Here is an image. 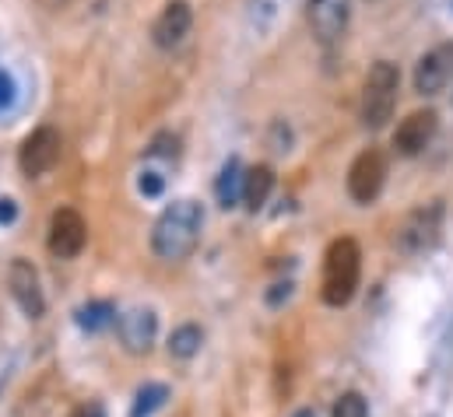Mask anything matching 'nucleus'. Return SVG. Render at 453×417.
Wrapping results in <instances>:
<instances>
[{
  "label": "nucleus",
  "instance_id": "obj_2",
  "mask_svg": "<svg viewBox=\"0 0 453 417\" xmlns=\"http://www.w3.org/2000/svg\"><path fill=\"white\" fill-rule=\"evenodd\" d=\"M362 277V249L355 239H334L327 256H324V281H320V295L327 306H348L355 299Z\"/></svg>",
  "mask_w": 453,
  "mask_h": 417
},
{
  "label": "nucleus",
  "instance_id": "obj_18",
  "mask_svg": "<svg viewBox=\"0 0 453 417\" xmlns=\"http://www.w3.org/2000/svg\"><path fill=\"white\" fill-rule=\"evenodd\" d=\"M110 322H116L113 302H88V306L78 309V326L88 330V333H99V330H106Z\"/></svg>",
  "mask_w": 453,
  "mask_h": 417
},
{
  "label": "nucleus",
  "instance_id": "obj_22",
  "mask_svg": "<svg viewBox=\"0 0 453 417\" xmlns=\"http://www.w3.org/2000/svg\"><path fill=\"white\" fill-rule=\"evenodd\" d=\"M14 92H18V85H14V78H11L7 71H0V109H7V105H14Z\"/></svg>",
  "mask_w": 453,
  "mask_h": 417
},
{
  "label": "nucleus",
  "instance_id": "obj_4",
  "mask_svg": "<svg viewBox=\"0 0 453 417\" xmlns=\"http://www.w3.org/2000/svg\"><path fill=\"white\" fill-rule=\"evenodd\" d=\"M440 228H443V204H436V201H433V204L415 208L404 221H401V228H397L394 242H397V249H401V253L418 256V253H426V249H433V246H436Z\"/></svg>",
  "mask_w": 453,
  "mask_h": 417
},
{
  "label": "nucleus",
  "instance_id": "obj_10",
  "mask_svg": "<svg viewBox=\"0 0 453 417\" xmlns=\"http://www.w3.org/2000/svg\"><path fill=\"white\" fill-rule=\"evenodd\" d=\"M453 78V42L429 49L415 67V92L418 95H440Z\"/></svg>",
  "mask_w": 453,
  "mask_h": 417
},
{
  "label": "nucleus",
  "instance_id": "obj_24",
  "mask_svg": "<svg viewBox=\"0 0 453 417\" xmlns=\"http://www.w3.org/2000/svg\"><path fill=\"white\" fill-rule=\"evenodd\" d=\"M18 217V208H14V201L11 197H0V224H11Z\"/></svg>",
  "mask_w": 453,
  "mask_h": 417
},
{
  "label": "nucleus",
  "instance_id": "obj_13",
  "mask_svg": "<svg viewBox=\"0 0 453 417\" xmlns=\"http://www.w3.org/2000/svg\"><path fill=\"white\" fill-rule=\"evenodd\" d=\"M158 333V315L151 309H130L119 315V340L130 354H148Z\"/></svg>",
  "mask_w": 453,
  "mask_h": 417
},
{
  "label": "nucleus",
  "instance_id": "obj_3",
  "mask_svg": "<svg viewBox=\"0 0 453 417\" xmlns=\"http://www.w3.org/2000/svg\"><path fill=\"white\" fill-rule=\"evenodd\" d=\"M397 85H401V74L390 60H376L365 74V85H362V123L369 130H380L387 126V119L394 116V105H397Z\"/></svg>",
  "mask_w": 453,
  "mask_h": 417
},
{
  "label": "nucleus",
  "instance_id": "obj_15",
  "mask_svg": "<svg viewBox=\"0 0 453 417\" xmlns=\"http://www.w3.org/2000/svg\"><path fill=\"white\" fill-rule=\"evenodd\" d=\"M271 190H274V172H271V165H253V169L246 172V183H242V204L250 210H260L267 204Z\"/></svg>",
  "mask_w": 453,
  "mask_h": 417
},
{
  "label": "nucleus",
  "instance_id": "obj_26",
  "mask_svg": "<svg viewBox=\"0 0 453 417\" xmlns=\"http://www.w3.org/2000/svg\"><path fill=\"white\" fill-rule=\"evenodd\" d=\"M296 417H317V414H313V411H299Z\"/></svg>",
  "mask_w": 453,
  "mask_h": 417
},
{
  "label": "nucleus",
  "instance_id": "obj_1",
  "mask_svg": "<svg viewBox=\"0 0 453 417\" xmlns=\"http://www.w3.org/2000/svg\"><path fill=\"white\" fill-rule=\"evenodd\" d=\"M201 228H204V210L197 201H176L158 214L155 228H151V249L158 260L165 263H180L187 260L197 242H201Z\"/></svg>",
  "mask_w": 453,
  "mask_h": 417
},
{
  "label": "nucleus",
  "instance_id": "obj_20",
  "mask_svg": "<svg viewBox=\"0 0 453 417\" xmlns=\"http://www.w3.org/2000/svg\"><path fill=\"white\" fill-rule=\"evenodd\" d=\"M148 155H155V158H176V155H180V137L158 133V137L151 140V151H148Z\"/></svg>",
  "mask_w": 453,
  "mask_h": 417
},
{
  "label": "nucleus",
  "instance_id": "obj_6",
  "mask_svg": "<svg viewBox=\"0 0 453 417\" xmlns=\"http://www.w3.org/2000/svg\"><path fill=\"white\" fill-rule=\"evenodd\" d=\"M383 179H387V162H383V155H380L376 148L362 151V155L351 162V169H348V193H351V201H355V204H372V201L380 197V190H383Z\"/></svg>",
  "mask_w": 453,
  "mask_h": 417
},
{
  "label": "nucleus",
  "instance_id": "obj_11",
  "mask_svg": "<svg viewBox=\"0 0 453 417\" xmlns=\"http://www.w3.org/2000/svg\"><path fill=\"white\" fill-rule=\"evenodd\" d=\"M190 25H194L190 4H187V0H169V4L162 7V14L155 18V25H151V39H155V46L173 49V46H180V42L187 39Z\"/></svg>",
  "mask_w": 453,
  "mask_h": 417
},
{
  "label": "nucleus",
  "instance_id": "obj_16",
  "mask_svg": "<svg viewBox=\"0 0 453 417\" xmlns=\"http://www.w3.org/2000/svg\"><path fill=\"white\" fill-rule=\"evenodd\" d=\"M201 344H204L201 326L183 322V326H180V330H173V337H169V354H173V358H180V361H187V358H194V354L201 351Z\"/></svg>",
  "mask_w": 453,
  "mask_h": 417
},
{
  "label": "nucleus",
  "instance_id": "obj_17",
  "mask_svg": "<svg viewBox=\"0 0 453 417\" xmlns=\"http://www.w3.org/2000/svg\"><path fill=\"white\" fill-rule=\"evenodd\" d=\"M165 400H169V386H162V383H148V386L137 390L134 407H130V417H151Z\"/></svg>",
  "mask_w": 453,
  "mask_h": 417
},
{
  "label": "nucleus",
  "instance_id": "obj_25",
  "mask_svg": "<svg viewBox=\"0 0 453 417\" xmlns=\"http://www.w3.org/2000/svg\"><path fill=\"white\" fill-rule=\"evenodd\" d=\"M288 295H292V284H274V292L267 295V302H271V306H278V302H281V299H288Z\"/></svg>",
  "mask_w": 453,
  "mask_h": 417
},
{
  "label": "nucleus",
  "instance_id": "obj_14",
  "mask_svg": "<svg viewBox=\"0 0 453 417\" xmlns=\"http://www.w3.org/2000/svg\"><path fill=\"white\" fill-rule=\"evenodd\" d=\"M242 183H246V172H242V162L239 158H228L219 172V183H215V197L222 208H235L242 201Z\"/></svg>",
  "mask_w": 453,
  "mask_h": 417
},
{
  "label": "nucleus",
  "instance_id": "obj_21",
  "mask_svg": "<svg viewBox=\"0 0 453 417\" xmlns=\"http://www.w3.org/2000/svg\"><path fill=\"white\" fill-rule=\"evenodd\" d=\"M162 190H165V179H162L158 172H144V176H141V193H144V197H158Z\"/></svg>",
  "mask_w": 453,
  "mask_h": 417
},
{
  "label": "nucleus",
  "instance_id": "obj_7",
  "mask_svg": "<svg viewBox=\"0 0 453 417\" xmlns=\"http://www.w3.org/2000/svg\"><path fill=\"white\" fill-rule=\"evenodd\" d=\"M88 242V224L74 208L53 210L50 217V253L60 260H74Z\"/></svg>",
  "mask_w": 453,
  "mask_h": 417
},
{
  "label": "nucleus",
  "instance_id": "obj_19",
  "mask_svg": "<svg viewBox=\"0 0 453 417\" xmlns=\"http://www.w3.org/2000/svg\"><path fill=\"white\" fill-rule=\"evenodd\" d=\"M331 417H369V404L358 393H341Z\"/></svg>",
  "mask_w": 453,
  "mask_h": 417
},
{
  "label": "nucleus",
  "instance_id": "obj_5",
  "mask_svg": "<svg viewBox=\"0 0 453 417\" xmlns=\"http://www.w3.org/2000/svg\"><path fill=\"white\" fill-rule=\"evenodd\" d=\"M57 162H60V133H57L53 126H39V130H32V133L21 140L18 165H21L25 176L39 179V176H46Z\"/></svg>",
  "mask_w": 453,
  "mask_h": 417
},
{
  "label": "nucleus",
  "instance_id": "obj_12",
  "mask_svg": "<svg viewBox=\"0 0 453 417\" xmlns=\"http://www.w3.org/2000/svg\"><path fill=\"white\" fill-rule=\"evenodd\" d=\"M310 28L320 42H334L344 35L351 18V0H310Z\"/></svg>",
  "mask_w": 453,
  "mask_h": 417
},
{
  "label": "nucleus",
  "instance_id": "obj_23",
  "mask_svg": "<svg viewBox=\"0 0 453 417\" xmlns=\"http://www.w3.org/2000/svg\"><path fill=\"white\" fill-rule=\"evenodd\" d=\"M74 417H106V407H103L99 400H88V404H81V407L74 411Z\"/></svg>",
  "mask_w": 453,
  "mask_h": 417
},
{
  "label": "nucleus",
  "instance_id": "obj_9",
  "mask_svg": "<svg viewBox=\"0 0 453 417\" xmlns=\"http://www.w3.org/2000/svg\"><path fill=\"white\" fill-rule=\"evenodd\" d=\"M436 126H440L436 109H418V112H411V116L397 126V133H394V151L404 155V158L422 155V151L429 148V140L436 137Z\"/></svg>",
  "mask_w": 453,
  "mask_h": 417
},
{
  "label": "nucleus",
  "instance_id": "obj_8",
  "mask_svg": "<svg viewBox=\"0 0 453 417\" xmlns=\"http://www.w3.org/2000/svg\"><path fill=\"white\" fill-rule=\"evenodd\" d=\"M7 284H11V295L18 302V309L28 315V319H39L46 313V299H42V288H39V270L28 263V260H14L11 270H7Z\"/></svg>",
  "mask_w": 453,
  "mask_h": 417
}]
</instances>
